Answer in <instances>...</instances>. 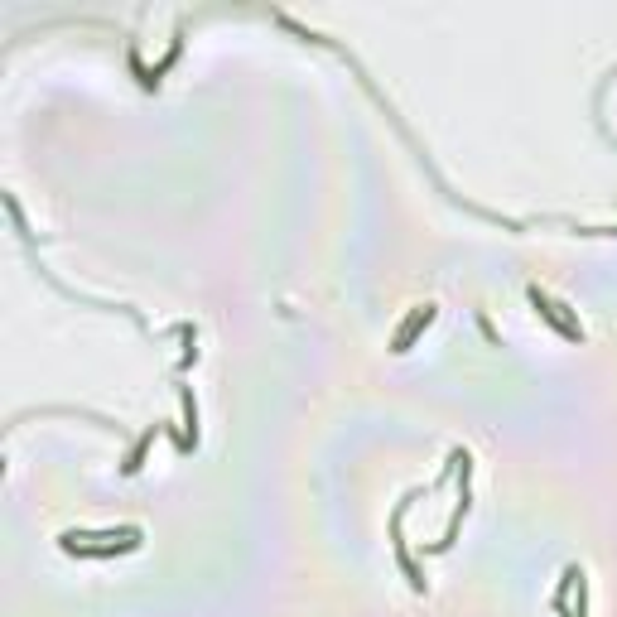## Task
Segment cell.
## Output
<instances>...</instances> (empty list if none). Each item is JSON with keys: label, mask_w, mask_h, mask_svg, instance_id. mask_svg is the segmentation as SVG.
Listing matches in <instances>:
<instances>
[{"label": "cell", "mask_w": 617, "mask_h": 617, "mask_svg": "<svg viewBox=\"0 0 617 617\" xmlns=\"http://www.w3.org/2000/svg\"><path fill=\"white\" fill-rule=\"evenodd\" d=\"M145 545L140 526H121V531H63L58 550L63 555H78V560H111V555H131Z\"/></svg>", "instance_id": "cell-1"}, {"label": "cell", "mask_w": 617, "mask_h": 617, "mask_svg": "<svg viewBox=\"0 0 617 617\" xmlns=\"http://www.w3.org/2000/svg\"><path fill=\"white\" fill-rule=\"evenodd\" d=\"M526 299H531V309H536L540 319H545L550 328H555V333H560L564 343H574V348L584 343V328H579V319H569V314H564L560 299H550L545 290H540V285H531V290H526Z\"/></svg>", "instance_id": "cell-2"}, {"label": "cell", "mask_w": 617, "mask_h": 617, "mask_svg": "<svg viewBox=\"0 0 617 617\" xmlns=\"http://www.w3.org/2000/svg\"><path fill=\"white\" fill-rule=\"evenodd\" d=\"M391 550H396V564H401L405 579H410V593H425V589H430L425 569L415 564V555H410V540H405V502L391 511Z\"/></svg>", "instance_id": "cell-3"}, {"label": "cell", "mask_w": 617, "mask_h": 617, "mask_svg": "<svg viewBox=\"0 0 617 617\" xmlns=\"http://www.w3.org/2000/svg\"><path fill=\"white\" fill-rule=\"evenodd\" d=\"M434 314H439L434 304H415V309L405 314L401 328L391 333V352H410V348H415V338H420V333H425V328L434 323Z\"/></svg>", "instance_id": "cell-4"}, {"label": "cell", "mask_w": 617, "mask_h": 617, "mask_svg": "<svg viewBox=\"0 0 617 617\" xmlns=\"http://www.w3.org/2000/svg\"><path fill=\"white\" fill-rule=\"evenodd\" d=\"M179 391V405H184V430H179V454H193L198 449V405H193V391L188 386H174Z\"/></svg>", "instance_id": "cell-5"}, {"label": "cell", "mask_w": 617, "mask_h": 617, "mask_svg": "<svg viewBox=\"0 0 617 617\" xmlns=\"http://www.w3.org/2000/svg\"><path fill=\"white\" fill-rule=\"evenodd\" d=\"M155 425H150V430L140 434V439H135L131 444V454H126V463H121V473H126V478H135V473H140V468H145V458H150V449H155Z\"/></svg>", "instance_id": "cell-6"}, {"label": "cell", "mask_w": 617, "mask_h": 617, "mask_svg": "<svg viewBox=\"0 0 617 617\" xmlns=\"http://www.w3.org/2000/svg\"><path fill=\"white\" fill-rule=\"evenodd\" d=\"M179 338H184V362L179 367H193L198 362V333H193V323H179Z\"/></svg>", "instance_id": "cell-7"}]
</instances>
